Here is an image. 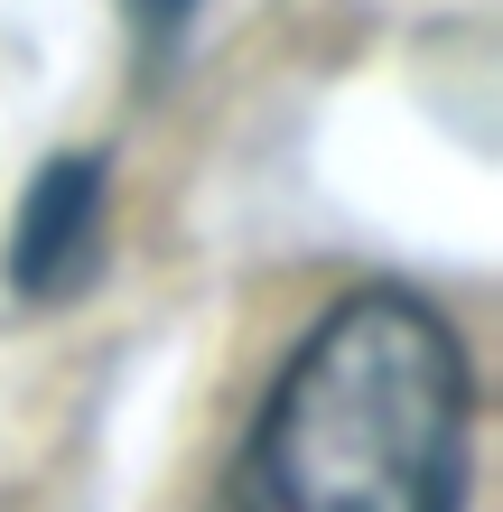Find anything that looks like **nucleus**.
I'll return each mask as SVG.
<instances>
[{"mask_svg":"<svg viewBox=\"0 0 503 512\" xmlns=\"http://www.w3.org/2000/svg\"><path fill=\"white\" fill-rule=\"evenodd\" d=\"M103 261V159H47L10 224V289L56 308Z\"/></svg>","mask_w":503,"mask_h":512,"instance_id":"nucleus-2","label":"nucleus"},{"mask_svg":"<svg viewBox=\"0 0 503 512\" xmlns=\"http://www.w3.org/2000/svg\"><path fill=\"white\" fill-rule=\"evenodd\" d=\"M187 10H196V0H131V19H140V28H159V38H168Z\"/></svg>","mask_w":503,"mask_h":512,"instance_id":"nucleus-3","label":"nucleus"},{"mask_svg":"<svg viewBox=\"0 0 503 512\" xmlns=\"http://www.w3.org/2000/svg\"><path fill=\"white\" fill-rule=\"evenodd\" d=\"M476 373L410 289H354L271 382L224 512H457Z\"/></svg>","mask_w":503,"mask_h":512,"instance_id":"nucleus-1","label":"nucleus"}]
</instances>
